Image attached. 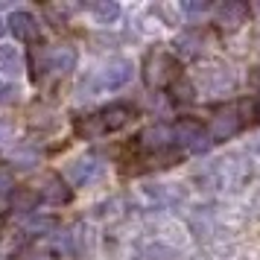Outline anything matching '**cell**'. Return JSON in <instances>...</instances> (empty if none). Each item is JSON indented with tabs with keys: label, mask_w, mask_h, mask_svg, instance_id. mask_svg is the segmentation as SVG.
<instances>
[{
	"label": "cell",
	"mask_w": 260,
	"mask_h": 260,
	"mask_svg": "<svg viewBox=\"0 0 260 260\" xmlns=\"http://www.w3.org/2000/svg\"><path fill=\"white\" fill-rule=\"evenodd\" d=\"M254 176H257V158H251L248 152H228L202 173V184L213 193H240L254 181Z\"/></svg>",
	"instance_id": "1"
},
{
	"label": "cell",
	"mask_w": 260,
	"mask_h": 260,
	"mask_svg": "<svg viewBox=\"0 0 260 260\" xmlns=\"http://www.w3.org/2000/svg\"><path fill=\"white\" fill-rule=\"evenodd\" d=\"M135 79V61L132 59H108L103 64H96L94 71H88L76 82V94L82 96H96V94H108V91H120Z\"/></svg>",
	"instance_id": "2"
},
{
	"label": "cell",
	"mask_w": 260,
	"mask_h": 260,
	"mask_svg": "<svg viewBox=\"0 0 260 260\" xmlns=\"http://www.w3.org/2000/svg\"><path fill=\"white\" fill-rule=\"evenodd\" d=\"M135 120V106L132 103H114V106H106L88 114V117H79L76 120V135L82 141H96V138H106L111 132L129 126Z\"/></svg>",
	"instance_id": "3"
},
{
	"label": "cell",
	"mask_w": 260,
	"mask_h": 260,
	"mask_svg": "<svg viewBox=\"0 0 260 260\" xmlns=\"http://www.w3.org/2000/svg\"><path fill=\"white\" fill-rule=\"evenodd\" d=\"M178 71H181V61L167 47L146 50V56L141 61V76L149 88H170L178 79Z\"/></svg>",
	"instance_id": "4"
},
{
	"label": "cell",
	"mask_w": 260,
	"mask_h": 260,
	"mask_svg": "<svg viewBox=\"0 0 260 260\" xmlns=\"http://www.w3.org/2000/svg\"><path fill=\"white\" fill-rule=\"evenodd\" d=\"M193 85L199 88L202 94H228V91L237 88V71L228 68V64L213 61V64H205L202 71H196Z\"/></svg>",
	"instance_id": "5"
},
{
	"label": "cell",
	"mask_w": 260,
	"mask_h": 260,
	"mask_svg": "<svg viewBox=\"0 0 260 260\" xmlns=\"http://www.w3.org/2000/svg\"><path fill=\"white\" fill-rule=\"evenodd\" d=\"M173 132H176V143L190 155H205L213 146V138H211V132H208V126L193 117L178 120L176 126H173Z\"/></svg>",
	"instance_id": "6"
},
{
	"label": "cell",
	"mask_w": 260,
	"mask_h": 260,
	"mask_svg": "<svg viewBox=\"0 0 260 260\" xmlns=\"http://www.w3.org/2000/svg\"><path fill=\"white\" fill-rule=\"evenodd\" d=\"M243 129H246V120H243V114H240L237 103H234V106L219 108V111L211 117V123H208V132H211L213 143L231 141V138H237Z\"/></svg>",
	"instance_id": "7"
},
{
	"label": "cell",
	"mask_w": 260,
	"mask_h": 260,
	"mask_svg": "<svg viewBox=\"0 0 260 260\" xmlns=\"http://www.w3.org/2000/svg\"><path fill=\"white\" fill-rule=\"evenodd\" d=\"M135 141H138V146L143 152H152L161 158V155H167L176 146V132H173L170 123H155V126H146Z\"/></svg>",
	"instance_id": "8"
},
{
	"label": "cell",
	"mask_w": 260,
	"mask_h": 260,
	"mask_svg": "<svg viewBox=\"0 0 260 260\" xmlns=\"http://www.w3.org/2000/svg\"><path fill=\"white\" fill-rule=\"evenodd\" d=\"M76 64H79V50L73 44H53L41 56V68H47V73L53 76H68L76 71Z\"/></svg>",
	"instance_id": "9"
},
{
	"label": "cell",
	"mask_w": 260,
	"mask_h": 260,
	"mask_svg": "<svg viewBox=\"0 0 260 260\" xmlns=\"http://www.w3.org/2000/svg\"><path fill=\"white\" fill-rule=\"evenodd\" d=\"M6 29L12 32L21 44H36L41 38V24L29 9H12L6 15Z\"/></svg>",
	"instance_id": "10"
},
{
	"label": "cell",
	"mask_w": 260,
	"mask_h": 260,
	"mask_svg": "<svg viewBox=\"0 0 260 260\" xmlns=\"http://www.w3.org/2000/svg\"><path fill=\"white\" fill-rule=\"evenodd\" d=\"M100 173H103L100 158H96V155H82V158H76L73 164H68L64 181H68L71 187H85V184H91L94 178H100Z\"/></svg>",
	"instance_id": "11"
},
{
	"label": "cell",
	"mask_w": 260,
	"mask_h": 260,
	"mask_svg": "<svg viewBox=\"0 0 260 260\" xmlns=\"http://www.w3.org/2000/svg\"><path fill=\"white\" fill-rule=\"evenodd\" d=\"M143 199L152 208H178L187 199V190L181 184H146L143 187Z\"/></svg>",
	"instance_id": "12"
},
{
	"label": "cell",
	"mask_w": 260,
	"mask_h": 260,
	"mask_svg": "<svg viewBox=\"0 0 260 260\" xmlns=\"http://www.w3.org/2000/svg\"><path fill=\"white\" fill-rule=\"evenodd\" d=\"M248 15H251V6L248 3H243V0H222L213 9V21L222 26V29H240L248 21Z\"/></svg>",
	"instance_id": "13"
},
{
	"label": "cell",
	"mask_w": 260,
	"mask_h": 260,
	"mask_svg": "<svg viewBox=\"0 0 260 260\" xmlns=\"http://www.w3.org/2000/svg\"><path fill=\"white\" fill-rule=\"evenodd\" d=\"M38 199L44 205H68L71 202V184L59 173H44L38 184Z\"/></svg>",
	"instance_id": "14"
},
{
	"label": "cell",
	"mask_w": 260,
	"mask_h": 260,
	"mask_svg": "<svg viewBox=\"0 0 260 260\" xmlns=\"http://www.w3.org/2000/svg\"><path fill=\"white\" fill-rule=\"evenodd\" d=\"M173 47H176V59H193L205 47V36H202L199 29H187V32H181L173 41Z\"/></svg>",
	"instance_id": "15"
},
{
	"label": "cell",
	"mask_w": 260,
	"mask_h": 260,
	"mask_svg": "<svg viewBox=\"0 0 260 260\" xmlns=\"http://www.w3.org/2000/svg\"><path fill=\"white\" fill-rule=\"evenodd\" d=\"M24 68H26V61H24L21 47H15V44H0V73H6V76H21Z\"/></svg>",
	"instance_id": "16"
},
{
	"label": "cell",
	"mask_w": 260,
	"mask_h": 260,
	"mask_svg": "<svg viewBox=\"0 0 260 260\" xmlns=\"http://www.w3.org/2000/svg\"><path fill=\"white\" fill-rule=\"evenodd\" d=\"M85 9L91 12V18H94L96 24H103V26L117 24V21H120V15H123L120 3H114V0H96V3H88Z\"/></svg>",
	"instance_id": "17"
},
{
	"label": "cell",
	"mask_w": 260,
	"mask_h": 260,
	"mask_svg": "<svg viewBox=\"0 0 260 260\" xmlns=\"http://www.w3.org/2000/svg\"><path fill=\"white\" fill-rule=\"evenodd\" d=\"M38 202H41V199H38V190L21 187V190H15L12 196H9V211H15V213H32Z\"/></svg>",
	"instance_id": "18"
},
{
	"label": "cell",
	"mask_w": 260,
	"mask_h": 260,
	"mask_svg": "<svg viewBox=\"0 0 260 260\" xmlns=\"http://www.w3.org/2000/svg\"><path fill=\"white\" fill-rule=\"evenodd\" d=\"M143 260H184V257H181V251L176 246L155 240L149 246H143Z\"/></svg>",
	"instance_id": "19"
},
{
	"label": "cell",
	"mask_w": 260,
	"mask_h": 260,
	"mask_svg": "<svg viewBox=\"0 0 260 260\" xmlns=\"http://www.w3.org/2000/svg\"><path fill=\"white\" fill-rule=\"evenodd\" d=\"M56 231H59V219L56 216H32L26 222V234H32V237L56 234Z\"/></svg>",
	"instance_id": "20"
},
{
	"label": "cell",
	"mask_w": 260,
	"mask_h": 260,
	"mask_svg": "<svg viewBox=\"0 0 260 260\" xmlns=\"http://www.w3.org/2000/svg\"><path fill=\"white\" fill-rule=\"evenodd\" d=\"M18 85L6 82V79H0V106H12V103H18Z\"/></svg>",
	"instance_id": "21"
},
{
	"label": "cell",
	"mask_w": 260,
	"mask_h": 260,
	"mask_svg": "<svg viewBox=\"0 0 260 260\" xmlns=\"http://www.w3.org/2000/svg\"><path fill=\"white\" fill-rule=\"evenodd\" d=\"M15 135H18V129H15L9 120H0V149H6V146H12Z\"/></svg>",
	"instance_id": "22"
},
{
	"label": "cell",
	"mask_w": 260,
	"mask_h": 260,
	"mask_svg": "<svg viewBox=\"0 0 260 260\" xmlns=\"http://www.w3.org/2000/svg\"><path fill=\"white\" fill-rule=\"evenodd\" d=\"M15 187V170L9 164H0V193H9Z\"/></svg>",
	"instance_id": "23"
},
{
	"label": "cell",
	"mask_w": 260,
	"mask_h": 260,
	"mask_svg": "<svg viewBox=\"0 0 260 260\" xmlns=\"http://www.w3.org/2000/svg\"><path fill=\"white\" fill-rule=\"evenodd\" d=\"M181 12H184V15H202V12H208V3H193V0H184V3H181Z\"/></svg>",
	"instance_id": "24"
},
{
	"label": "cell",
	"mask_w": 260,
	"mask_h": 260,
	"mask_svg": "<svg viewBox=\"0 0 260 260\" xmlns=\"http://www.w3.org/2000/svg\"><path fill=\"white\" fill-rule=\"evenodd\" d=\"M21 260H56L53 254H41V251H29V254H24Z\"/></svg>",
	"instance_id": "25"
},
{
	"label": "cell",
	"mask_w": 260,
	"mask_h": 260,
	"mask_svg": "<svg viewBox=\"0 0 260 260\" xmlns=\"http://www.w3.org/2000/svg\"><path fill=\"white\" fill-rule=\"evenodd\" d=\"M3 29H6V21H0V36H3Z\"/></svg>",
	"instance_id": "26"
},
{
	"label": "cell",
	"mask_w": 260,
	"mask_h": 260,
	"mask_svg": "<svg viewBox=\"0 0 260 260\" xmlns=\"http://www.w3.org/2000/svg\"><path fill=\"white\" fill-rule=\"evenodd\" d=\"M0 260H3V257H0Z\"/></svg>",
	"instance_id": "27"
}]
</instances>
